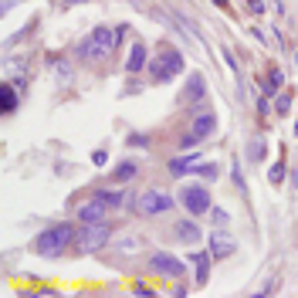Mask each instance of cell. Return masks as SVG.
<instances>
[{
	"instance_id": "obj_4",
	"label": "cell",
	"mask_w": 298,
	"mask_h": 298,
	"mask_svg": "<svg viewBox=\"0 0 298 298\" xmlns=\"http://www.w3.org/2000/svg\"><path fill=\"white\" fill-rule=\"evenodd\" d=\"M109 237H112V230H109L102 221H98V224H88L85 230H78L74 247H78V254H92V251L105 247V244H109Z\"/></svg>"
},
{
	"instance_id": "obj_18",
	"label": "cell",
	"mask_w": 298,
	"mask_h": 298,
	"mask_svg": "<svg viewBox=\"0 0 298 298\" xmlns=\"http://www.w3.org/2000/svg\"><path fill=\"white\" fill-rule=\"evenodd\" d=\"M275 109H278V115H288V112H292V95H288V92H281Z\"/></svg>"
},
{
	"instance_id": "obj_1",
	"label": "cell",
	"mask_w": 298,
	"mask_h": 298,
	"mask_svg": "<svg viewBox=\"0 0 298 298\" xmlns=\"http://www.w3.org/2000/svg\"><path fill=\"white\" fill-rule=\"evenodd\" d=\"M72 241H74L72 224H55V227H48V230L34 241V251L44 254V258H58V254H65V247H68Z\"/></svg>"
},
{
	"instance_id": "obj_24",
	"label": "cell",
	"mask_w": 298,
	"mask_h": 298,
	"mask_svg": "<svg viewBox=\"0 0 298 298\" xmlns=\"http://www.w3.org/2000/svg\"><path fill=\"white\" fill-rule=\"evenodd\" d=\"M210 3H214V7H227V0H210Z\"/></svg>"
},
{
	"instance_id": "obj_14",
	"label": "cell",
	"mask_w": 298,
	"mask_h": 298,
	"mask_svg": "<svg viewBox=\"0 0 298 298\" xmlns=\"http://www.w3.org/2000/svg\"><path fill=\"white\" fill-rule=\"evenodd\" d=\"M281 81H285V74L278 72V68H271V74L264 78V95H275V92L281 88Z\"/></svg>"
},
{
	"instance_id": "obj_13",
	"label": "cell",
	"mask_w": 298,
	"mask_h": 298,
	"mask_svg": "<svg viewBox=\"0 0 298 298\" xmlns=\"http://www.w3.org/2000/svg\"><path fill=\"white\" fill-rule=\"evenodd\" d=\"M143 65H146V48H143V44H132V51H129V58H126V68H129V72H143Z\"/></svg>"
},
{
	"instance_id": "obj_6",
	"label": "cell",
	"mask_w": 298,
	"mask_h": 298,
	"mask_svg": "<svg viewBox=\"0 0 298 298\" xmlns=\"http://www.w3.org/2000/svg\"><path fill=\"white\" fill-rule=\"evenodd\" d=\"M169 207H173V200H169L166 193H159V190H146V193L136 200V210L146 214V217L149 214H163V210H169Z\"/></svg>"
},
{
	"instance_id": "obj_12",
	"label": "cell",
	"mask_w": 298,
	"mask_h": 298,
	"mask_svg": "<svg viewBox=\"0 0 298 298\" xmlns=\"http://www.w3.org/2000/svg\"><path fill=\"white\" fill-rule=\"evenodd\" d=\"M190 261L197 264V285H207V278H210V261H214V254H210V251H207V254H193Z\"/></svg>"
},
{
	"instance_id": "obj_21",
	"label": "cell",
	"mask_w": 298,
	"mask_h": 298,
	"mask_svg": "<svg viewBox=\"0 0 298 298\" xmlns=\"http://www.w3.org/2000/svg\"><path fill=\"white\" fill-rule=\"evenodd\" d=\"M98 200H102L105 207H119V204H122L126 197H122V193H98Z\"/></svg>"
},
{
	"instance_id": "obj_23",
	"label": "cell",
	"mask_w": 298,
	"mask_h": 298,
	"mask_svg": "<svg viewBox=\"0 0 298 298\" xmlns=\"http://www.w3.org/2000/svg\"><path fill=\"white\" fill-rule=\"evenodd\" d=\"M251 10H254V14H264V3H261V0H251Z\"/></svg>"
},
{
	"instance_id": "obj_11",
	"label": "cell",
	"mask_w": 298,
	"mask_h": 298,
	"mask_svg": "<svg viewBox=\"0 0 298 298\" xmlns=\"http://www.w3.org/2000/svg\"><path fill=\"white\" fill-rule=\"evenodd\" d=\"M105 210H109V207L95 197L92 204H85V207H81V221H85V224H98L102 217H105Z\"/></svg>"
},
{
	"instance_id": "obj_9",
	"label": "cell",
	"mask_w": 298,
	"mask_h": 298,
	"mask_svg": "<svg viewBox=\"0 0 298 298\" xmlns=\"http://www.w3.org/2000/svg\"><path fill=\"white\" fill-rule=\"evenodd\" d=\"M204 95H207L204 74H200V72H193V74H190V81H186V88H183V102H190V105H193V102H200Z\"/></svg>"
},
{
	"instance_id": "obj_20",
	"label": "cell",
	"mask_w": 298,
	"mask_h": 298,
	"mask_svg": "<svg viewBox=\"0 0 298 298\" xmlns=\"http://www.w3.org/2000/svg\"><path fill=\"white\" fill-rule=\"evenodd\" d=\"M247 156H251L254 163H258V159H264V143H261V139H254V143L247 146Z\"/></svg>"
},
{
	"instance_id": "obj_15",
	"label": "cell",
	"mask_w": 298,
	"mask_h": 298,
	"mask_svg": "<svg viewBox=\"0 0 298 298\" xmlns=\"http://www.w3.org/2000/svg\"><path fill=\"white\" fill-rule=\"evenodd\" d=\"M14 109H17V88L3 81V112H14Z\"/></svg>"
},
{
	"instance_id": "obj_7",
	"label": "cell",
	"mask_w": 298,
	"mask_h": 298,
	"mask_svg": "<svg viewBox=\"0 0 298 298\" xmlns=\"http://www.w3.org/2000/svg\"><path fill=\"white\" fill-rule=\"evenodd\" d=\"M214 126H217L214 112H204V115H197V119H193V129L183 136V146H197L200 139H207V136L214 132Z\"/></svg>"
},
{
	"instance_id": "obj_19",
	"label": "cell",
	"mask_w": 298,
	"mask_h": 298,
	"mask_svg": "<svg viewBox=\"0 0 298 298\" xmlns=\"http://www.w3.org/2000/svg\"><path fill=\"white\" fill-rule=\"evenodd\" d=\"M129 176H136V163H122V166L115 169V180H122V183H126Z\"/></svg>"
},
{
	"instance_id": "obj_10",
	"label": "cell",
	"mask_w": 298,
	"mask_h": 298,
	"mask_svg": "<svg viewBox=\"0 0 298 298\" xmlns=\"http://www.w3.org/2000/svg\"><path fill=\"white\" fill-rule=\"evenodd\" d=\"M234 241L227 237V234H210V254H214V261H221V258H230L234 254Z\"/></svg>"
},
{
	"instance_id": "obj_22",
	"label": "cell",
	"mask_w": 298,
	"mask_h": 298,
	"mask_svg": "<svg viewBox=\"0 0 298 298\" xmlns=\"http://www.w3.org/2000/svg\"><path fill=\"white\" fill-rule=\"evenodd\" d=\"M193 159H197V156H186V159H173V163H169V169H173V173H183V169H186Z\"/></svg>"
},
{
	"instance_id": "obj_2",
	"label": "cell",
	"mask_w": 298,
	"mask_h": 298,
	"mask_svg": "<svg viewBox=\"0 0 298 298\" xmlns=\"http://www.w3.org/2000/svg\"><path fill=\"white\" fill-rule=\"evenodd\" d=\"M112 44H115V34H112L109 27H95V31L78 44V58H81V61H98V58H105V55L112 51Z\"/></svg>"
},
{
	"instance_id": "obj_5",
	"label": "cell",
	"mask_w": 298,
	"mask_h": 298,
	"mask_svg": "<svg viewBox=\"0 0 298 298\" xmlns=\"http://www.w3.org/2000/svg\"><path fill=\"white\" fill-rule=\"evenodd\" d=\"M180 204H183L190 214H207V210H210V193H207L204 186H183Z\"/></svg>"
},
{
	"instance_id": "obj_3",
	"label": "cell",
	"mask_w": 298,
	"mask_h": 298,
	"mask_svg": "<svg viewBox=\"0 0 298 298\" xmlns=\"http://www.w3.org/2000/svg\"><path fill=\"white\" fill-rule=\"evenodd\" d=\"M149 72H152L156 81H169V78H176V74L183 72V58H180V51H176V48H159V55L152 58Z\"/></svg>"
},
{
	"instance_id": "obj_17",
	"label": "cell",
	"mask_w": 298,
	"mask_h": 298,
	"mask_svg": "<svg viewBox=\"0 0 298 298\" xmlns=\"http://www.w3.org/2000/svg\"><path fill=\"white\" fill-rule=\"evenodd\" d=\"M268 180H271V183H281V180H285V159H278V163L268 169Z\"/></svg>"
},
{
	"instance_id": "obj_27",
	"label": "cell",
	"mask_w": 298,
	"mask_h": 298,
	"mask_svg": "<svg viewBox=\"0 0 298 298\" xmlns=\"http://www.w3.org/2000/svg\"><path fill=\"white\" fill-rule=\"evenodd\" d=\"M295 61H298V51H295Z\"/></svg>"
},
{
	"instance_id": "obj_16",
	"label": "cell",
	"mask_w": 298,
	"mask_h": 298,
	"mask_svg": "<svg viewBox=\"0 0 298 298\" xmlns=\"http://www.w3.org/2000/svg\"><path fill=\"white\" fill-rule=\"evenodd\" d=\"M176 237H183V241H197V237H200V230H197V224H180V227H176Z\"/></svg>"
},
{
	"instance_id": "obj_26",
	"label": "cell",
	"mask_w": 298,
	"mask_h": 298,
	"mask_svg": "<svg viewBox=\"0 0 298 298\" xmlns=\"http://www.w3.org/2000/svg\"><path fill=\"white\" fill-rule=\"evenodd\" d=\"M295 136H298V122H295Z\"/></svg>"
},
{
	"instance_id": "obj_25",
	"label": "cell",
	"mask_w": 298,
	"mask_h": 298,
	"mask_svg": "<svg viewBox=\"0 0 298 298\" xmlns=\"http://www.w3.org/2000/svg\"><path fill=\"white\" fill-rule=\"evenodd\" d=\"M292 180H295V186H298V169H295V176H292Z\"/></svg>"
},
{
	"instance_id": "obj_8",
	"label": "cell",
	"mask_w": 298,
	"mask_h": 298,
	"mask_svg": "<svg viewBox=\"0 0 298 298\" xmlns=\"http://www.w3.org/2000/svg\"><path fill=\"white\" fill-rule=\"evenodd\" d=\"M149 268L156 271V275H166V278H180L186 268H183V261H176L173 254H152V261H149Z\"/></svg>"
}]
</instances>
